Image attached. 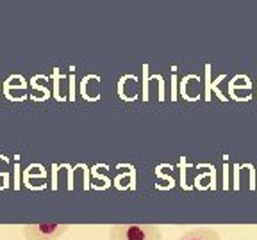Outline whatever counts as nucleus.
<instances>
[{
    "mask_svg": "<svg viewBox=\"0 0 257 240\" xmlns=\"http://www.w3.org/2000/svg\"><path fill=\"white\" fill-rule=\"evenodd\" d=\"M109 240H163V232L157 224H114L109 228Z\"/></svg>",
    "mask_w": 257,
    "mask_h": 240,
    "instance_id": "1",
    "label": "nucleus"
},
{
    "mask_svg": "<svg viewBox=\"0 0 257 240\" xmlns=\"http://www.w3.org/2000/svg\"><path fill=\"white\" fill-rule=\"evenodd\" d=\"M70 224L66 222H32L24 226L25 240H59L68 233Z\"/></svg>",
    "mask_w": 257,
    "mask_h": 240,
    "instance_id": "2",
    "label": "nucleus"
},
{
    "mask_svg": "<svg viewBox=\"0 0 257 240\" xmlns=\"http://www.w3.org/2000/svg\"><path fill=\"white\" fill-rule=\"evenodd\" d=\"M175 240H221V236L214 228L204 226V228L186 230V232L181 233Z\"/></svg>",
    "mask_w": 257,
    "mask_h": 240,
    "instance_id": "3",
    "label": "nucleus"
}]
</instances>
